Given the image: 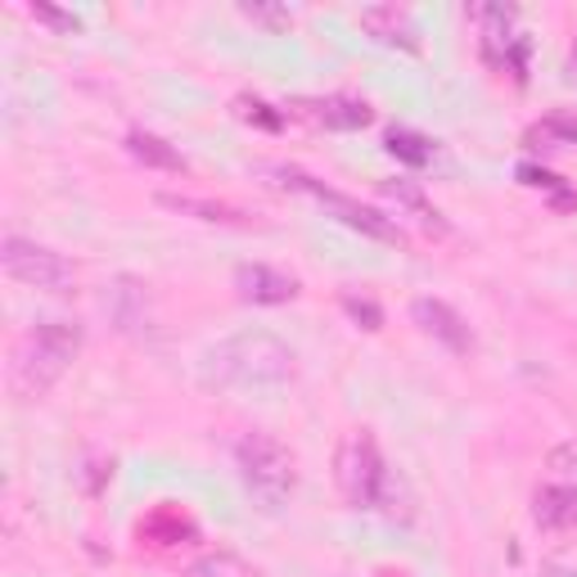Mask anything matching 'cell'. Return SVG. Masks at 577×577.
Wrapping results in <instances>:
<instances>
[{"instance_id": "cell-16", "label": "cell", "mask_w": 577, "mask_h": 577, "mask_svg": "<svg viewBox=\"0 0 577 577\" xmlns=\"http://www.w3.org/2000/svg\"><path fill=\"white\" fill-rule=\"evenodd\" d=\"M320 113V122L325 127H344V131H352V127H366L374 113H370V105L366 100H357V95H334V100H325V105H316Z\"/></svg>"}, {"instance_id": "cell-21", "label": "cell", "mask_w": 577, "mask_h": 577, "mask_svg": "<svg viewBox=\"0 0 577 577\" xmlns=\"http://www.w3.org/2000/svg\"><path fill=\"white\" fill-rule=\"evenodd\" d=\"M546 465H551L559 478H568V483H577V443H559V447L546 456Z\"/></svg>"}, {"instance_id": "cell-2", "label": "cell", "mask_w": 577, "mask_h": 577, "mask_svg": "<svg viewBox=\"0 0 577 577\" xmlns=\"http://www.w3.org/2000/svg\"><path fill=\"white\" fill-rule=\"evenodd\" d=\"M334 478H339V492L348 505L357 510H383L398 519V497H402V478H393V469L383 465L379 443L370 428H352L344 433L339 456H334Z\"/></svg>"}, {"instance_id": "cell-7", "label": "cell", "mask_w": 577, "mask_h": 577, "mask_svg": "<svg viewBox=\"0 0 577 577\" xmlns=\"http://www.w3.org/2000/svg\"><path fill=\"white\" fill-rule=\"evenodd\" d=\"M411 316H415V325L428 334V339H438L443 348H451V352H469L473 348V334H469L465 316L451 303H443V298H415Z\"/></svg>"}, {"instance_id": "cell-19", "label": "cell", "mask_w": 577, "mask_h": 577, "mask_svg": "<svg viewBox=\"0 0 577 577\" xmlns=\"http://www.w3.org/2000/svg\"><path fill=\"white\" fill-rule=\"evenodd\" d=\"M239 14H244L249 23H262V28H288L294 23V14H288L284 6H262V0H244V6H239Z\"/></svg>"}, {"instance_id": "cell-20", "label": "cell", "mask_w": 577, "mask_h": 577, "mask_svg": "<svg viewBox=\"0 0 577 577\" xmlns=\"http://www.w3.org/2000/svg\"><path fill=\"white\" fill-rule=\"evenodd\" d=\"M344 312L361 325V329H379L383 325V312H379V303H370V298H357V294H344Z\"/></svg>"}, {"instance_id": "cell-23", "label": "cell", "mask_w": 577, "mask_h": 577, "mask_svg": "<svg viewBox=\"0 0 577 577\" xmlns=\"http://www.w3.org/2000/svg\"><path fill=\"white\" fill-rule=\"evenodd\" d=\"M239 113H244L249 122H258V127H266V131L280 127V113H271V105H262V100H239Z\"/></svg>"}, {"instance_id": "cell-4", "label": "cell", "mask_w": 577, "mask_h": 577, "mask_svg": "<svg viewBox=\"0 0 577 577\" xmlns=\"http://www.w3.org/2000/svg\"><path fill=\"white\" fill-rule=\"evenodd\" d=\"M235 465H239V478H244V488L253 492V501L275 514L288 497H294V483H298V469H294V456L280 438L262 428H249L244 438L235 443Z\"/></svg>"}, {"instance_id": "cell-3", "label": "cell", "mask_w": 577, "mask_h": 577, "mask_svg": "<svg viewBox=\"0 0 577 577\" xmlns=\"http://www.w3.org/2000/svg\"><path fill=\"white\" fill-rule=\"evenodd\" d=\"M81 352V325L77 320H41L23 348L14 352V366H10V379H14V393L19 398H41L51 393L55 383L64 379V370L77 361Z\"/></svg>"}, {"instance_id": "cell-5", "label": "cell", "mask_w": 577, "mask_h": 577, "mask_svg": "<svg viewBox=\"0 0 577 577\" xmlns=\"http://www.w3.org/2000/svg\"><path fill=\"white\" fill-rule=\"evenodd\" d=\"M0 262H6V271L19 284L55 288V294L77 280V271H73V262L64 253L36 244V239H23V235H6V239H0Z\"/></svg>"}, {"instance_id": "cell-9", "label": "cell", "mask_w": 577, "mask_h": 577, "mask_svg": "<svg viewBox=\"0 0 577 577\" xmlns=\"http://www.w3.org/2000/svg\"><path fill=\"white\" fill-rule=\"evenodd\" d=\"M235 288H239V298H249V303H288V298H298V280L275 271V266H262V262L239 266L235 271Z\"/></svg>"}, {"instance_id": "cell-15", "label": "cell", "mask_w": 577, "mask_h": 577, "mask_svg": "<svg viewBox=\"0 0 577 577\" xmlns=\"http://www.w3.org/2000/svg\"><path fill=\"white\" fill-rule=\"evenodd\" d=\"M379 189H383V195H389L398 208L415 213L424 226H438V230H443V213H438V208H433V204L424 199V189H420V185H411V181H383Z\"/></svg>"}, {"instance_id": "cell-1", "label": "cell", "mask_w": 577, "mask_h": 577, "mask_svg": "<svg viewBox=\"0 0 577 577\" xmlns=\"http://www.w3.org/2000/svg\"><path fill=\"white\" fill-rule=\"evenodd\" d=\"M294 374H298V352L280 334H266V329L230 334V339L204 352V366H199V379L208 389H244V393L284 389Z\"/></svg>"}, {"instance_id": "cell-6", "label": "cell", "mask_w": 577, "mask_h": 577, "mask_svg": "<svg viewBox=\"0 0 577 577\" xmlns=\"http://www.w3.org/2000/svg\"><path fill=\"white\" fill-rule=\"evenodd\" d=\"M284 181L298 185V189H307V195H316L329 213H339L344 226H352V230H361V235H370V239H383V244H402V239H406L402 226H393L383 213H374V208H366V204L339 195V189H325L320 181H312V176H303V172H284Z\"/></svg>"}, {"instance_id": "cell-11", "label": "cell", "mask_w": 577, "mask_h": 577, "mask_svg": "<svg viewBox=\"0 0 577 577\" xmlns=\"http://www.w3.org/2000/svg\"><path fill=\"white\" fill-rule=\"evenodd\" d=\"M533 519L542 527H551V533H559V527H573L577 523V483H551L533 497Z\"/></svg>"}, {"instance_id": "cell-10", "label": "cell", "mask_w": 577, "mask_h": 577, "mask_svg": "<svg viewBox=\"0 0 577 577\" xmlns=\"http://www.w3.org/2000/svg\"><path fill=\"white\" fill-rule=\"evenodd\" d=\"M361 28L374 36V41H383V45H402V51H415V28H411V19L398 10V6H366L361 10Z\"/></svg>"}, {"instance_id": "cell-25", "label": "cell", "mask_w": 577, "mask_h": 577, "mask_svg": "<svg viewBox=\"0 0 577 577\" xmlns=\"http://www.w3.org/2000/svg\"><path fill=\"white\" fill-rule=\"evenodd\" d=\"M568 81H577V45H573V55H568Z\"/></svg>"}, {"instance_id": "cell-12", "label": "cell", "mask_w": 577, "mask_h": 577, "mask_svg": "<svg viewBox=\"0 0 577 577\" xmlns=\"http://www.w3.org/2000/svg\"><path fill=\"white\" fill-rule=\"evenodd\" d=\"M127 154L135 163H144V167H159V172H181L185 167V159L172 150V144L163 135H150V131H131L127 135Z\"/></svg>"}, {"instance_id": "cell-24", "label": "cell", "mask_w": 577, "mask_h": 577, "mask_svg": "<svg viewBox=\"0 0 577 577\" xmlns=\"http://www.w3.org/2000/svg\"><path fill=\"white\" fill-rule=\"evenodd\" d=\"M519 181H523V185H542V189H555V185H559V176H551V172H542V167H527V163L519 167Z\"/></svg>"}, {"instance_id": "cell-13", "label": "cell", "mask_w": 577, "mask_h": 577, "mask_svg": "<svg viewBox=\"0 0 577 577\" xmlns=\"http://www.w3.org/2000/svg\"><path fill=\"white\" fill-rule=\"evenodd\" d=\"M527 144H533V150H573L577 144V118L546 113L542 122H533V131H527Z\"/></svg>"}, {"instance_id": "cell-22", "label": "cell", "mask_w": 577, "mask_h": 577, "mask_svg": "<svg viewBox=\"0 0 577 577\" xmlns=\"http://www.w3.org/2000/svg\"><path fill=\"white\" fill-rule=\"evenodd\" d=\"M28 14H32L36 23H51L55 32H77V19H73V14L55 10V6H41V0H36V6H28Z\"/></svg>"}, {"instance_id": "cell-17", "label": "cell", "mask_w": 577, "mask_h": 577, "mask_svg": "<svg viewBox=\"0 0 577 577\" xmlns=\"http://www.w3.org/2000/svg\"><path fill=\"white\" fill-rule=\"evenodd\" d=\"M383 144H389V154H398L411 167H424L433 159V140L420 135V131H406V127H393L389 135H383Z\"/></svg>"}, {"instance_id": "cell-18", "label": "cell", "mask_w": 577, "mask_h": 577, "mask_svg": "<svg viewBox=\"0 0 577 577\" xmlns=\"http://www.w3.org/2000/svg\"><path fill=\"white\" fill-rule=\"evenodd\" d=\"M185 577H258L244 559L239 555H226V551H217V555H204V559H195L185 568Z\"/></svg>"}, {"instance_id": "cell-8", "label": "cell", "mask_w": 577, "mask_h": 577, "mask_svg": "<svg viewBox=\"0 0 577 577\" xmlns=\"http://www.w3.org/2000/svg\"><path fill=\"white\" fill-rule=\"evenodd\" d=\"M105 312H109L113 329L140 334L144 325H150V294H144V284L135 275H118L105 288Z\"/></svg>"}, {"instance_id": "cell-14", "label": "cell", "mask_w": 577, "mask_h": 577, "mask_svg": "<svg viewBox=\"0 0 577 577\" xmlns=\"http://www.w3.org/2000/svg\"><path fill=\"white\" fill-rule=\"evenodd\" d=\"M163 208L181 213V217H195V221H221V226H235L244 221V213H235L226 204H213V199H189V195H159Z\"/></svg>"}]
</instances>
